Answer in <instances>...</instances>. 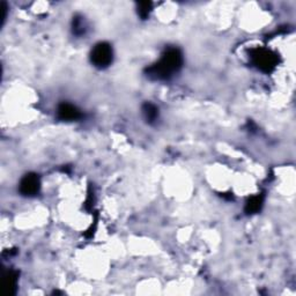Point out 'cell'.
I'll list each match as a JSON object with an SVG mask.
<instances>
[{"instance_id":"obj_1","label":"cell","mask_w":296,"mask_h":296,"mask_svg":"<svg viewBox=\"0 0 296 296\" xmlns=\"http://www.w3.org/2000/svg\"><path fill=\"white\" fill-rule=\"evenodd\" d=\"M183 56L177 48H169L162 55L160 62L148 69V75L156 80L169 79L182 68Z\"/></svg>"},{"instance_id":"obj_2","label":"cell","mask_w":296,"mask_h":296,"mask_svg":"<svg viewBox=\"0 0 296 296\" xmlns=\"http://www.w3.org/2000/svg\"><path fill=\"white\" fill-rule=\"evenodd\" d=\"M114 52L110 44L108 43H98L95 45L90 54L91 63L98 69H105L112 63Z\"/></svg>"},{"instance_id":"obj_3","label":"cell","mask_w":296,"mask_h":296,"mask_svg":"<svg viewBox=\"0 0 296 296\" xmlns=\"http://www.w3.org/2000/svg\"><path fill=\"white\" fill-rule=\"evenodd\" d=\"M253 63L264 72H271L277 65V57L266 49H258L252 55Z\"/></svg>"},{"instance_id":"obj_4","label":"cell","mask_w":296,"mask_h":296,"mask_svg":"<svg viewBox=\"0 0 296 296\" xmlns=\"http://www.w3.org/2000/svg\"><path fill=\"white\" fill-rule=\"evenodd\" d=\"M41 188L40 177L36 174H28L21 179L20 192L26 197H33L37 195Z\"/></svg>"},{"instance_id":"obj_5","label":"cell","mask_w":296,"mask_h":296,"mask_svg":"<svg viewBox=\"0 0 296 296\" xmlns=\"http://www.w3.org/2000/svg\"><path fill=\"white\" fill-rule=\"evenodd\" d=\"M58 117L62 121H75L80 117V111L72 104L63 103L58 108Z\"/></svg>"},{"instance_id":"obj_6","label":"cell","mask_w":296,"mask_h":296,"mask_svg":"<svg viewBox=\"0 0 296 296\" xmlns=\"http://www.w3.org/2000/svg\"><path fill=\"white\" fill-rule=\"evenodd\" d=\"M263 206V196H255L248 200L245 205V212L249 214L257 213Z\"/></svg>"},{"instance_id":"obj_7","label":"cell","mask_w":296,"mask_h":296,"mask_svg":"<svg viewBox=\"0 0 296 296\" xmlns=\"http://www.w3.org/2000/svg\"><path fill=\"white\" fill-rule=\"evenodd\" d=\"M143 114L145 116L146 121L149 123H153L158 116V110L154 104L145 103L143 107Z\"/></svg>"},{"instance_id":"obj_8","label":"cell","mask_w":296,"mask_h":296,"mask_svg":"<svg viewBox=\"0 0 296 296\" xmlns=\"http://www.w3.org/2000/svg\"><path fill=\"white\" fill-rule=\"evenodd\" d=\"M16 273L13 272V271H10L7 274L6 277V285H7V288H8V292L9 294H14L15 293V290H16Z\"/></svg>"},{"instance_id":"obj_9","label":"cell","mask_w":296,"mask_h":296,"mask_svg":"<svg viewBox=\"0 0 296 296\" xmlns=\"http://www.w3.org/2000/svg\"><path fill=\"white\" fill-rule=\"evenodd\" d=\"M150 6H151L150 2H140L138 5V13H139V15L143 17V19H145V17L148 15V13H149V9H150Z\"/></svg>"}]
</instances>
